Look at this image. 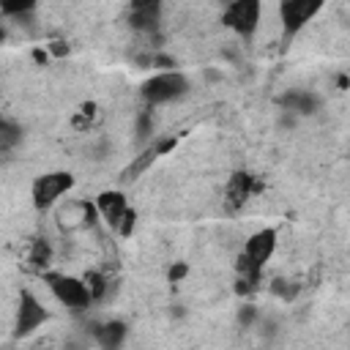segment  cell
I'll return each instance as SVG.
<instances>
[{"label": "cell", "mask_w": 350, "mask_h": 350, "mask_svg": "<svg viewBox=\"0 0 350 350\" xmlns=\"http://www.w3.org/2000/svg\"><path fill=\"white\" fill-rule=\"evenodd\" d=\"M41 282L44 287L49 290V295L68 312L74 314H85L90 306H93V298L85 287V279L82 276H74V273H66V271H44L41 273Z\"/></svg>", "instance_id": "cell-1"}, {"label": "cell", "mask_w": 350, "mask_h": 350, "mask_svg": "<svg viewBox=\"0 0 350 350\" xmlns=\"http://www.w3.org/2000/svg\"><path fill=\"white\" fill-rule=\"evenodd\" d=\"M189 90H191L189 77L180 68H170V71H156L153 77H148L139 88V96L145 107L156 109V107L180 101L183 96H189Z\"/></svg>", "instance_id": "cell-2"}, {"label": "cell", "mask_w": 350, "mask_h": 350, "mask_svg": "<svg viewBox=\"0 0 350 350\" xmlns=\"http://www.w3.org/2000/svg\"><path fill=\"white\" fill-rule=\"evenodd\" d=\"M77 186V178L68 170H46L33 178L30 183V202L36 211H52L57 202H63Z\"/></svg>", "instance_id": "cell-3"}, {"label": "cell", "mask_w": 350, "mask_h": 350, "mask_svg": "<svg viewBox=\"0 0 350 350\" xmlns=\"http://www.w3.org/2000/svg\"><path fill=\"white\" fill-rule=\"evenodd\" d=\"M52 211H55L57 230L66 232V235H74V232H85V230H96L98 227V216H96V208H93L90 200L66 197Z\"/></svg>", "instance_id": "cell-4"}, {"label": "cell", "mask_w": 350, "mask_h": 350, "mask_svg": "<svg viewBox=\"0 0 350 350\" xmlns=\"http://www.w3.org/2000/svg\"><path fill=\"white\" fill-rule=\"evenodd\" d=\"M262 3L257 0H232L221 8V25L227 30H232L238 38H254L257 30H260V22H262Z\"/></svg>", "instance_id": "cell-5"}, {"label": "cell", "mask_w": 350, "mask_h": 350, "mask_svg": "<svg viewBox=\"0 0 350 350\" xmlns=\"http://www.w3.org/2000/svg\"><path fill=\"white\" fill-rule=\"evenodd\" d=\"M325 8L323 0H284L276 5V19L282 27V36L287 41H293L309 22H314V16Z\"/></svg>", "instance_id": "cell-6"}, {"label": "cell", "mask_w": 350, "mask_h": 350, "mask_svg": "<svg viewBox=\"0 0 350 350\" xmlns=\"http://www.w3.org/2000/svg\"><path fill=\"white\" fill-rule=\"evenodd\" d=\"M46 323H49V309L44 306V301L36 293L22 290L14 309V339H27Z\"/></svg>", "instance_id": "cell-7"}, {"label": "cell", "mask_w": 350, "mask_h": 350, "mask_svg": "<svg viewBox=\"0 0 350 350\" xmlns=\"http://www.w3.org/2000/svg\"><path fill=\"white\" fill-rule=\"evenodd\" d=\"M93 208H96L98 224H104L109 232H118L120 221H123L126 213L131 211L129 197H126L120 189H104V191H98V197L93 200Z\"/></svg>", "instance_id": "cell-8"}, {"label": "cell", "mask_w": 350, "mask_h": 350, "mask_svg": "<svg viewBox=\"0 0 350 350\" xmlns=\"http://www.w3.org/2000/svg\"><path fill=\"white\" fill-rule=\"evenodd\" d=\"M260 189L262 186H260V180L252 172H235V175H230L227 189H224V208L227 211H241Z\"/></svg>", "instance_id": "cell-9"}, {"label": "cell", "mask_w": 350, "mask_h": 350, "mask_svg": "<svg viewBox=\"0 0 350 350\" xmlns=\"http://www.w3.org/2000/svg\"><path fill=\"white\" fill-rule=\"evenodd\" d=\"M90 342L98 350H120L129 339V325L123 320H104V323H93L88 331Z\"/></svg>", "instance_id": "cell-10"}, {"label": "cell", "mask_w": 350, "mask_h": 350, "mask_svg": "<svg viewBox=\"0 0 350 350\" xmlns=\"http://www.w3.org/2000/svg\"><path fill=\"white\" fill-rule=\"evenodd\" d=\"M279 104H282V112L293 115L295 120L312 118V115H317L320 107H323V101H320V96H317L314 90H287V93L279 98Z\"/></svg>", "instance_id": "cell-11"}, {"label": "cell", "mask_w": 350, "mask_h": 350, "mask_svg": "<svg viewBox=\"0 0 350 350\" xmlns=\"http://www.w3.org/2000/svg\"><path fill=\"white\" fill-rule=\"evenodd\" d=\"M159 22H161L159 3H134L129 11V25L142 36H153L159 30Z\"/></svg>", "instance_id": "cell-12"}, {"label": "cell", "mask_w": 350, "mask_h": 350, "mask_svg": "<svg viewBox=\"0 0 350 350\" xmlns=\"http://www.w3.org/2000/svg\"><path fill=\"white\" fill-rule=\"evenodd\" d=\"M27 265L41 276L44 271H49L52 265V243L46 238H36L30 243V252H27Z\"/></svg>", "instance_id": "cell-13"}, {"label": "cell", "mask_w": 350, "mask_h": 350, "mask_svg": "<svg viewBox=\"0 0 350 350\" xmlns=\"http://www.w3.org/2000/svg\"><path fill=\"white\" fill-rule=\"evenodd\" d=\"M82 279H85V287H88L93 304H101V301L107 298V290H109V279H107V273H101V271H85Z\"/></svg>", "instance_id": "cell-14"}, {"label": "cell", "mask_w": 350, "mask_h": 350, "mask_svg": "<svg viewBox=\"0 0 350 350\" xmlns=\"http://www.w3.org/2000/svg\"><path fill=\"white\" fill-rule=\"evenodd\" d=\"M19 139H22V126L0 115V153L14 150L19 145Z\"/></svg>", "instance_id": "cell-15"}, {"label": "cell", "mask_w": 350, "mask_h": 350, "mask_svg": "<svg viewBox=\"0 0 350 350\" xmlns=\"http://www.w3.org/2000/svg\"><path fill=\"white\" fill-rule=\"evenodd\" d=\"M271 293H273L276 298H282V301H293V298L298 295V284H293V282H287V279H276V282L271 284Z\"/></svg>", "instance_id": "cell-16"}, {"label": "cell", "mask_w": 350, "mask_h": 350, "mask_svg": "<svg viewBox=\"0 0 350 350\" xmlns=\"http://www.w3.org/2000/svg\"><path fill=\"white\" fill-rule=\"evenodd\" d=\"M254 317H257V309H254L252 304L241 306V312H238V320H241V325H249V323H252Z\"/></svg>", "instance_id": "cell-17"}, {"label": "cell", "mask_w": 350, "mask_h": 350, "mask_svg": "<svg viewBox=\"0 0 350 350\" xmlns=\"http://www.w3.org/2000/svg\"><path fill=\"white\" fill-rule=\"evenodd\" d=\"M186 271H189V268H186L183 262L172 265V268H170V282H178V279H183V276H186Z\"/></svg>", "instance_id": "cell-18"}, {"label": "cell", "mask_w": 350, "mask_h": 350, "mask_svg": "<svg viewBox=\"0 0 350 350\" xmlns=\"http://www.w3.org/2000/svg\"><path fill=\"white\" fill-rule=\"evenodd\" d=\"M5 38H8V30H5V25H3V22H0V46H3V44H5Z\"/></svg>", "instance_id": "cell-19"}]
</instances>
